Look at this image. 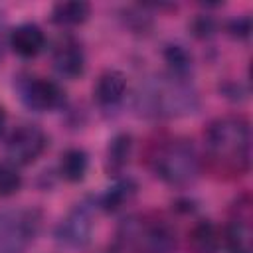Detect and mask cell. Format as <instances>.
Instances as JSON below:
<instances>
[{
  "mask_svg": "<svg viewBox=\"0 0 253 253\" xmlns=\"http://www.w3.org/2000/svg\"><path fill=\"white\" fill-rule=\"evenodd\" d=\"M89 168V156L81 148H69L61 154L59 174L67 182H81Z\"/></svg>",
  "mask_w": 253,
  "mask_h": 253,
  "instance_id": "cell-15",
  "label": "cell"
},
{
  "mask_svg": "<svg viewBox=\"0 0 253 253\" xmlns=\"http://www.w3.org/2000/svg\"><path fill=\"white\" fill-rule=\"evenodd\" d=\"M47 136L38 125H20L16 126L4 146L6 162L12 166H28L38 160V156L45 150Z\"/></svg>",
  "mask_w": 253,
  "mask_h": 253,
  "instance_id": "cell-5",
  "label": "cell"
},
{
  "mask_svg": "<svg viewBox=\"0 0 253 253\" xmlns=\"http://www.w3.org/2000/svg\"><path fill=\"white\" fill-rule=\"evenodd\" d=\"M130 152H132V136L126 134V132H121L117 134L109 148H107V172L111 174H119L126 164H128V158H130Z\"/></svg>",
  "mask_w": 253,
  "mask_h": 253,
  "instance_id": "cell-16",
  "label": "cell"
},
{
  "mask_svg": "<svg viewBox=\"0 0 253 253\" xmlns=\"http://www.w3.org/2000/svg\"><path fill=\"white\" fill-rule=\"evenodd\" d=\"M223 245L227 253H253V233L247 217H235L227 223Z\"/></svg>",
  "mask_w": 253,
  "mask_h": 253,
  "instance_id": "cell-12",
  "label": "cell"
},
{
  "mask_svg": "<svg viewBox=\"0 0 253 253\" xmlns=\"http://www.w3.org/2000/svg\"><path fill=\"white\" fill-rule=\"evenodd\" d=\"M22 186V176L18 174L16 166L12 164H0V198H8L16 194Z\"/></svg>",
  "mask_w": 253,
  "mask_h": 253,
  "instance_id": "cell-19",
  "label": "cell"
},
{
  "mask_svg": "<svg viewBox=\"0 0 253 253\" xmlns=\"http://www.w3.org/2000/svg\"><path fill=\"white\" fill-rule=\"evenodd\" d=\"M91 14V6L83 0H67L57 2L51 8V20L57 26H79Z\"/></svg>",
  "mask_w": 253,
  "mask_h": 253,
  "instance_id": "cell-13",
  "label": "cell"
},
{
  "mask_svg": "<svg viewBox=\"0 0 253 253\" xmlns=\"http://www.w3.org/2000/svg\"><path fill=\"white\" fill-rule=\"evenodd\" d=\"M164 57H166V63L170 65V73L172 75H180V77H186L190 67H192V59L188 55V51L182 47V45H168L164 49Z\"/></svg>",
  "mask_w": 253,
  "mask_h": 253,
  "instance_id": "cell-18",
  "label": "cell"
},
{
  "mask_svg": "<svg viewBox=\"0 0 253 253\" xmlns=\"http://www.w3.org/2000/svg\"><path fill=\"white\" fill-rule=\"evenodd\" d=\"M126 241L134 243L136 253H174L176 235L174 231L162 223H130L126 229Z\"/></svg>",
  "mask_w": 253,
  "mask_h": 253,
  "instance_id": "cell-6",
  "label": "cell"
},
{
  "mask_svg": "<svg viewBox=\"0 0 253 253\" xmlns=\"http://www.w3.org/2000/svg\"><path fill=\"white\" fill-rule=\"evenodd\" d=\"M190 249L192 253H217L219 235L211 221H198L190 231Z\"/></svg>",
  "mask_w": 253,
  "mask_h": 253,
  "instance_id": "cell-14",
  "label": "cell"
},
{
  "mask_svg": "<svg viewBox=\"0 0 253 253\" xmlns=\"http://www.w3.org/2000/svg\"><path fill=\"white\" fill-rule=\"evenodd\" d=\"M134 192H136V184L132 180H128V178L119 180L111 188H107V192L101 196L99 204L105 211H117L134 196Z\"/></svg>",
  "mask_w": 253,
  "mask_h": 253,
  "instance_id": "cell-17",
  "label": "cell"
},
{
  "mask_svg": "<svg viewBox=\"0 0 253 253\" xmlns=\"http://www.w3.org/2000/svg\"><path fill=\"white\" fill-rule=\"evenodd\" d=\"M156 176L168 186H188L200 174V158L190 140H170L152 158Z\"/></svg>",
  "mask_w": 253,
  "mask_h": 253,
  "instance_id": "cell-3",
  "label": "cell"
},
{
  "mask_svg": "<svg viewBox=\"0 0 253 253\" xmlns=\"http://www.w3.org/2000/svg\"><path fill=\"white\" fill-rule=\"evenodd\" d=\"M136 111L144 117L172 119L198 109L196 89L180 75H152L138 83L134 95Z\"/></svg>",
  "mask_w": 253,
  "mask_h": 253,
  "instance_id": "cell-1",
  "label": "cell"
},
{
  "mask_svg": "<svg viewBox=\"0 0 253 253\" xmlns=\"http://www.w3.org/2000/svg\"><path fill=\"white\" fill-rule=\"evenodd\" d=\"M40 225L34 210H10L0 213V253H24Z\"/></svg>",
  "mask_w": 253,
  "mask_h": 253,
  "instance_id": "cell-4",
  "label": "cell"
},
{
  "mask_svg": "<svg viewBox=\"0 0 253 253\" xmlns=\"http://www.w3.org/2000/svg\"><path fill=\"white\" fill-rule=\"evenodd\" d=\"M125 91H126V77L117 69H107L99 75L93 89V97L101 107H113L125 97Z\"/></svg>",
  "mask_w": 253,
  "mask_h": 253,
  "instance_id": "cell-11",
  "label": "cell"
},
{
  "mask_svg": "<svg viewBox=\"0 0 253 253\" xmlns=\"http://www.w3.org/2000/svg\"><path fill=\"white\" fill-rule=\"evenodd\" d=\"M91 233H93L91 210L83 204H77L57 225V239L67 247H75V249L85 247L91 241Z\"/></svg>",
  "mask_w": 253,
  "mask_h": 253,
  "instance_id": "cell-8",
  "label": "cell"
},
{
  "mask_svg": "<svg viewBox=\"0 0 253 253\" xmlns=\"http://www.w3.org/2000/svg\"><path fill=\"white\" fill-rule=\"evenodd\" d=\"M8 43L20 57H36L45 47V36L38 24L26 22L10 30Z\"/></svg>",
  "mask_w": 253,
  "mask_h": 253,
  "instance_id": "cell-9",
  "label": "cell"
},
{
  "mask_svg": "<svg viewBox=\"0 0 253 253\" xmlns=\"http://www.w3.org/2000/svg\"><path fill=\"white\" fill-rule=\"evenodd\" d=\"M4 125H6V111H4V107L0 105V134H2V130H4Z\"/></svg>",
  "mask_w": 253,
  "mask_h": 253,
  "instance_id": "cell-22",
  "label": "cell"
},
{
  "mask_svg": "<svg viewBox=\"0 0 253 253\" xmlns=\"http://www.w3.org/2000/svg\"><path fill=\"white\" fill-rule=\"evenodd\" d=\"M229 32L237 38H247L249 32H251V20L245 16V18H239V20H233L229 24Z\"/></svg>",
  "mask_w": 253,
  "mask_h": 253,
  "instance_id": "cell-20",
  "label": "cell"
},
{
  "mask_svg": "<svg viewBox=\"0 0 253 253\" xmlns=\"http://www.w3.org/2000/svg\"><path fill=\"white\" fill-rule=\"evenodd\" d=\"M206 150L213 162L225 170L243 172L251 156L249 123L241 117H219L206 130Z\"/></svg>",
  "mask_w": 253,
  "mask_h": 253,
  "instance_id": "cell-2",
  "label": "cell"
},
{
  "mask_svg": "<svg viewBox=\"0 0 253 253\" xmlns=\"http://www.w3.org/2000/svg\"><path fill=\"white\" fill-rule=\"evenodd\" d=\"M20 97L26 107L34 111H53L63 105L65 93L63 89L45 77H30L20 85Z\"/></svg>",
  "mask_w": 253,
  "mask_h": 253,
  "instance_id": "cell-7",
  "label": "cell"
},
{
  "mask_svg": "<svg viewBox=\"0 0 253 253\" xmlns=\"http://www.w3.org/2000/svg\"><path fill=\"white\" fill-rule=\"evenodd\" d=\"M53 67L65 79H77L85 71V53L75 42H63L53 51Z\"/></svg>",
  "mask_w": 253,
  "mask_h": 253,
  "instance_id": "cell-10",
  "label": "cell"
},
{
  "mask_svg": "<svg viewBox=\"0 0 253 253\" xmlns=\"http://www.w3.org/2000/svg\"><path fill=\"white\" fill-rule=\"evenodd\" d=\"M6 22H4V18H2V14H0V55H2V49H4V43H6Z\"/></svg>",
  "mask_w": 253,
  "mask_h": 253,
  "instance_id": "cell-21",
  "label": "cell"
}]
</instances>
